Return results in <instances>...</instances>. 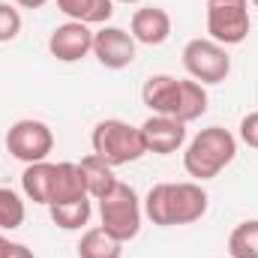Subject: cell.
<instances>
[{
	"mask_svg": "<svg viewBox=\"0 0 258 258\" xmlns=\"http://www.w3.org/2000/svg\"><path fill=\"white\" fill-rule=\"evenodd\" d=\"M141 102L153 114L174 117L180 123H192L201 114H207V90L192 78H174V75H150L141 87Z\"/></svg>",
	"mask_w": 258,
	"mask_h": 258,
	"instance_id": "6da1fadb",
	"label": "cell"
},
{
	"mask_svg": "<svg viewBox=\"0 0 258 258\" xmlns=\"http://www.w3.org/2000/svg\"><path fill=\"white\" fill-rule=\"evenodd\" d=\"M144 216L153 225L171 228V225H192L207 213L210 195L198 180H180V183H156L144 195Z\"/></svg>",
	"mask_w": 258,
	"mask_h": 258,
	"instance_id": "7a4b0ae2",
	"label": "cell"
},
{
	"mask_svg": "<svg viewBox=\"0 0 258 258\" xmlns=\"http://www.w3.org/2000/svg\"><path fill=\"white\" fill-rule=\"evenodd\" d=\"M237 156V138L225 126H207L195 135L183 150V168L198 183L213 180Z\"/></svg>",
	"mask_w": 258,
	"mask_h": 258,
	"instance_id": "3957f363",
	"label": "cell"
},
{
	"mask_svg": "<svg viewBox=\"0 0 258 258\" xmlns=\"http://www.w3.org/2000/svg\"><path fill=\"white\" fill-rule=\"evenodd\" d=\"M90 144H93V153L102 156L114 168L129 165V162H138L147 153L141 129L126 123V120H117V117L99 120L93 126V132H90Z\"/></svg>",
	"mask_w": 258,
	"mask_h": 258,
	"instance_id": "277c9868",
	"label": "cell"
},
{
	"mask_svg": "<svg viewBox=\"0 0 258 258\" xmlns=\"http://www.w3.org/2000/svg\"><path fill=\"white\" fill-rule=\"evenodd\" d=\"M141 219H144V204L138 192L129 183H117L105 198H99V225L120 243L135 240L141 231Z\"/></svg>",
	"mask_w": 258,
	"mask_h": 258,
	"instance_id": "5b68a950",
	"label": "cell"
},
{
	"mask_svg": "<svg viewBox=\"0 0 258 258\" xmlns=\"http://www.w3.org/2000/svg\"><path fill=\"white\" fill-rule=\"evenodd\" d=\"M249 0H207V39L240 45L249 36Z\"/></svg>",
	"mask_w": 258,
	"mask_h": 258,
	"instance_id": "8992f818",
	"label": "cell"
},
{
	"mask_svg": "<svg viewBox=\"0 0 258 258\" xmlns=\"http://www.w3.org/2000/svg\"><path fill=\"white\" fill-rule=\"evenodd\" d=\"M183 69L189 72V78L198 84H222L231 75V57L225 51V45L213 42V39H189L183 45Z\"/></svg>",
	"mask_w": 258,
	"mask_h": 258,
	"instance_id": "52a82bcc",
	"label": "cell"
},
{
	"mask_svg": "<svg viewBox=\"0 0 258 258\" xmlns=\"http://www.w3.org/2000/svg\"><path fill=\"white\" fill-rule=\"evenodd\" d=\"M3 144L9 150V156H15L24 165H33V162H45L48 153L54 150V132L45 120L24 117V120H15L9 126Z\"/></svg>",
	"mask_w": 258,
	"mask_h": 258,
	"instance_id": "ba28073f",
	"label": "cell"
},
{
	"mask_svg": "<svg viewBox=\"0 0 258 258\" xmlns=\"http://www.w3.org/2000/svg\"><path fill=\"white\" fill-rule=\"evenodd\" d=\"M135 39L132 33H126L123 27H114V24H102L96 33H93V57L105 69H126L135 60Z\"/></svg>",
	"mask_w": 258,
	"mask_h": 258,
	"instance_id": "9c48e42d",
	"label": "cell"
},
{
	"mask_svg": "<svg viewBox=\"0 0 258 258\" xmlns=\"http://www.w3.org/2000/svg\"><path fill=\"white\" fill-rule=\"evenodd\" d=\"M48 54L60 63H78L93 54V30L81 21L57 24L48 36Z\"/></svg>",
	"mask_w": 258,
	"mask_h": 258,
	"instance_id": "30bf717a",
	"label": "cell"
},
{
	"mask_svg": "<svg viewBox=\"0 0 258 258\" xmlns=\"http://www.w3.org/2000/svg\"><path fill=\"white\" fill-rule=\"evenodd\" d=\"M138 129H141L147 153H156V156H171L186 144V123L165 117V114H150Z\"/></svg>",
	"mask_w": 258,
	"mask_h": 258,
	"instance_id": "8fae6325",
	"label": "cell"
},
{
	"mask_svg": "<svg viewBox=\"0 0 258 258\" xmlns=\"http://www.w3.org/2000/svg\"><path fill=\"white\" fill-rule=\"evenodd\" d=\"M129 33L141 45H150V48L153 45H162L171 36V15L162 6H141V9L132 12Z\"/></svg>",
	"mask_w": 258,
	"mask_h": 258,
	"instance_id": "7c38bea8",
	"label": "cell"
},
{
	"mask_svg": "<svg viewBox=\"0 0 258 258\" xmlns=\"http://www.w3.org/2000/svg\"><path fill=\"white\" fill-rule=\"evenodd\" d=\"M81 198H90V195H87V186H84L78 162H54L48 207L51 204H72V201H81Z\"/></svg>",
	"mask_w": 258,
	"mask_h": 258,
	"instance_id": "4fadbf2b",
	"label": "cell"
},
{
	"mask_svg": "<svg viewBox=\"0 0 258 258\" xmlns=\"http://www.w3.org/2000/svg\"><path fill=\"white\" fill-rule=\"evenodd\" d=\"M78 168H81V177H84L87 195H90L93 201L105 198V195L120 183V180H117V174H114V165H108V162H105L102 156H96V153L84 156V159L78 162Z\"/></svg>",
	"mask_w": 258,
	"mask_h": 258,
	"instance_id": "5bb4252c",
	"label": "cell"
},
{
	"mask_svg": "<svg viewBox=\"0 0 258 258\" xmlns=\"http://www.w3.org/2000/svg\"><path fill=\"white\" fill-rule=\"evenodd\" d=\"M57 9L69 21L81 24H105L114 15V0H57Z\"/></svg>",
	"mask_w": 258,
	"mask_h": 258,
	"instance_id": "9a60e30c",
	"label": "cell"
},
{
	"mask_svg": "<svg viewBox=\"0 0 258 258\" xmlns=\"http://www.w3.org/2000/svg\"><path fill=\"white\" fill-rule=\"evenodd\" d=\"M51 171H54V162H48V159H45V162L24 165V174H21V192L27 195V201L48 207V192H51Z\"/></svg>",
	"mask_w": 258,
	"mask_h": 258,
	"instance_id": "2e32d148",
	"label": "cell"
},
{
	"mask_svg": "<svg viewBox=\"0 0 258 258\" xmlns=\"http://www.w3.org/2000/svg\"><path fill=\"white\" fill-rule=\"evenodd\" d=\"M78 258H123V243L114 240L102 225L87 228L78 240Z\"/></svg>",
	"mask_w": 258,
	"mask_h": 258,
	"instance_id": "e0dca14e",
	"label": "cell"
},
{
	"mask_svg": "<svg viewBox=\"0 0 258 258\" xmlns=\"http://www.w3.org/2000/svg\"><path fill=\"white\" fill-rule=\"evenodd\" d=\"M48 213H51V222L57 228H63V231H81L90 222L93 198H81V201H72V204H51Z\"/></svg>",
	"mask_w": 258,
	"mask_h": 258,
	"instance_id": "ac0fdd59",
	"label": "cell"
},
{
	"mask_svg": "<svg viewBox=\"0 0 258 258\" xmlns=\"http://www.w3.org/2000/svg\"><path fill=\"white\" fill-rule=\"evenodd\" d=\"M228 255L231 258H258V219H246L234 225L228 234Z\"/></svg>",
	"mask_w": 258,
	"mask_h": 258,
	"instance_id": "d6986e66",
	"label": "cell"
},
{
	"mask_svg": "<svg viewBox=\"0 0 258 258\" xmlns=\"http://www.w3.org/2000/svg\"><path fill=\"white\" fill-rule=\"evenodd\" d=\"M24 216H27V207H24V198L9 189V186H0V231H15L24 225Z\"/></svg>",
	"mask_w": 258,
	"mask_h": 258,
	"instance_id": "ffe728a7",
	"label": "cell"
},
{
	"mask_svg": "<svg viewBox=\"0 0 258 258\" xmlns=\"http://www.w3.org/2000/svg\"><path fill=\"white\" fill-rule=\"evenodd\" d=\"M21 33V12L15 3L0 0V42H12Z\"/></svg>",
	"mask_w": 258,
	"mask_h": 258,
	"instance_id": "44dd1931",
	"label": "cell"
},
{
	"mask_svg": "<svg viewBox=\"0 0 258 258\" xmlns=\"http://www.w3.org/2000/svg\"><path fill=\"white\" fill-rule=\"evenodd\" d=\"M237 132H240V141H243L246 147L258 150V111H249V114L240 120Z\"/></svg>",
	"mask_w": 258,
	"mask_h": 258,
	"instance_id": "7402d4cb",
	"label": "cell"
},
{
	"mask_svg": "<svg viewBox=\"0 0 258 258\" xmlns=\"http://www.w3.org/2000/svg\"><path fill=\"white\" fill-rule=\"evenodd\" d=\"M6 258H36V255H33V249H27L24 243H12Z\"/></svg>",
	"mask_w": 258,
	"mask_h": 258,
	"instance_id": "603a6c76",
	"label": "cell"
},
{
	"mask_svg": "<svg viewBox=\"0 0 258 258\" xmlns=\"http://www.w3.org/2000/svg\"><path fill=\"white\" fill-rule=\"evenodd\" d=\"M12 3H15L18 9H42L48 0H12Z\"/></svg>",
	"mask_w": 258,
	"mask_h": 258,
	"instance_id": "cb8c5ba5",
	"label": "cell"
},
{
	"mask_svg": "<svg viewBox=\"0 0 258 258\" xmlns=\"http://www.w3.org/2000/svg\"><path fill=\"white\" fill-rule=\"evenodd\" d=\"M9 246H12V240H6V237L0 234V258H6V255H9Z\"/></svg>",
	"mask_w": 258,
	"mask_h": 258,
	"instance_id": "d4e9b609",
	"label": "cell"
},
{
	"mask_svg": "<svg viewBox=\"0 0 258 258\" xmlns=\"http://www.w3.org/2000/svg\"><path fill=\"white\" fill-rule=\"evenodd\" d=\"M114 3H126V6H132V3H141V0H114Z\"/></svg>",
	"mask_w": 258,
	"mask_h": 258,
	"instance_id": "484cf974",
	"label": "cell"
},
{
	"mask_svg": "<svg viewBox=\"0 0 258 258\" xmlns=\"http://www.w3.org/2000/svg\"><path fill=\"white\" fill-rule=\"evenodd\" d=\"M249 3H252V6H255V9H258V0H249Z\"/></svg>",
	"mask_w": 258,
	"mask_h": 258,
	"instance_id": "4316f807",
	"label": "cell"
}]
</instances>
